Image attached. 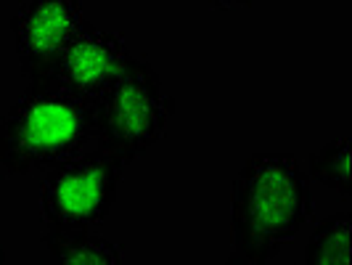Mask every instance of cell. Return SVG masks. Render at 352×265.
Here are the masks:
<instances>
[{"label": "cell", "mask_w": 352, "mask_h": 265, "mask_svg": "<svg viewBox=\"0 0 352 265\" xmlns=\"http://www.w3.org/2000/svg\"><path fill=\"white\" fill-rule=\"evenodd\" d=\"M316 212L310 178L292 154H254L233 180L228 265H267Z\"/></svg>", "instance_id": "cell-1"}, {"label": "cell", "mask_w": 352, "mask_h": 265, "mask_svg": "<svg viewBox=\"0 0 352 265\" xmlns=\"http://www.w3.org/2000/svg\"><path fill=\"white\" fill-rule=\"evenodd\" d=\"M96 138V104L56 80L30 83L0 117V165L6 176L48 173L88 151Z\"/></svg>", "instance_id": "cell-2"}, {"label": "cell", "mask_w": 352, "mask_h": 265, "mask_svg": "<svg viewBox=\"0 0 352 265\" xmlns=\"http://www.w3.org/2000/svg\"><path fill=\"white\" fill-rule=\"evenodd\" d=\"M175 114V98L148 59H127L122 74L96 101V149L122 167L162 141Z\"/></svg>", "instance_id": "cell-3"}, {"label": "cell", "mask_w": 352, "mask_h": 265, "mask_svg": "<svg viewBox=\"0 0 352 265\" xmlns=\"http://www.w3.org/2000/svg\"><path fill=\"white\" fill-rule=\"evenodd\" d=\"M122 170L117 159L106 157L98 149L82 151L48 170L40 189L45 223L43 239L48 242L104 223L120 194Z\"/></svg>", "instance_id": "cell-4"}, {"label": "cell", "mask_w": 352, "mask_h": 265, "mask_svg": "<svg viewBox=\"0 0 352 265\" xmlns=\"http://www.w3.org/2000/svg\"><path fill=\"white\" fill-rule=\"evenodd\" d=\"M82 24V0H19L11 32L27 83L53 80L61 53Z\"/></svg>", "instance_id": "cell-5"}, {"label": "cell", "mask_w": 352, "mask_h": 265, "mask_svg": "<svg viewBox=\"0 0 352 265\" xmlns=\"http://www.w3.org/2000/svg\"><path fill=\"white\" fill-rule=\"evenodd\" d=\"M127 59L130 51L124 37L85 21L61 53L53 80L96 104L122 74Z\"/></svg>", "instance_id": "cell-6"}, {"label": "cell", "mask_w": 352, "mask_h": 265, "mask_svg": "<svg viewBox=\"0 0 352 265\" xmlns=\"http://www.w3.org/2000/svg\"><path fill=\"white\" fill-rule=\"evenodd\" d=\"M51 265H122V249L98 231L85 229L45 242Z\"/></svg>", "instance_id": "cell-7"}, {"label": "cell", "mask_w": 352, "mask_h": 265, "mask_svg": "<svg viewBox=\"0 0 352 265\" xmlns=\"http://www.w3.org/2000/svg\"><path fill=\"white\" fill-rule=\"evenodd\" d=\"M305 265H352V212H331L316 226Z\"/></svg>", "instance_id": "cell-8"}, {"label": "cell", "mask_w": 352, "mask_h": 265, "mask_svg": "<svg viewBox=\"0 0 352 265\" xmlns=\"http://www.w3.org/2000/svg\"><path fill=\"white\" fill-rule=\"evenodd\" d=\"M352 141L350 136H339L334 141H329L320 151L310 157V173L316 183L331 189L342 199L352 196Z\"/></svg>", "instance_id": "cell-9"}, {"label": "cell", "mask_w": 352, "mask_h": 265, "mask_svg": "<svg viewBox=\"0 0 352 265\" xmlns=\"http://www.w3.org/2000/svg\"><path fill=\"white\" fill-rule=\"evenodd\" d=\"M254 0H210L212 8H217V11H228V8H247L252 6Z\"/></svg>", "instance_id": "cell-10"}, {"label": "cell", "mask_w": 352, "mask_h": 265, "mask_svg": "<svg viewBox=\"0 0 352 265\" xmlns=\"http://www.w3.org/2000/svg\"><path fill=\"white\" fill-rule=\"evenodd\" d=\"M0 265H11V260H8V255H6L3 247H0Z\"/></svg>", "instance_id": "cell-11"}, {"label": "cell", "mask_w": 352, "mask_h": 265, "mask_svg": "<svg viewBox=\"0 0 352 265\" xmlns=\"http://www.w3.org/2000/svg\"><path fill=\"white\" fill-rule=\"evenodd\" d=\"M3 178H6V170H3V165H0V186H3Z\"/></svg>", "instance_id": "cell-12"}]
</instances>
